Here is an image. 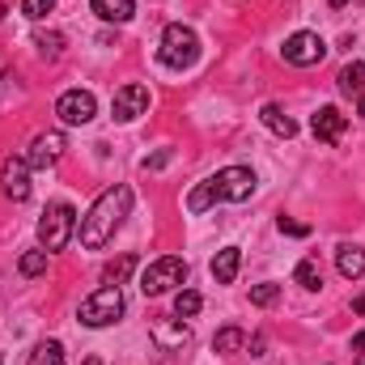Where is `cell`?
<instances>
[{"label": "cell", "instance_id": "21", "mask_svg": "<svg viewBox=\"0 0 365 365\" xmlns=\"http://www.w3.org/2000/svg\"><path fill=\"white\" fill-rule=\"evenodd\" d=\"M293 280L302 284V289H323V268H319V259H302L297 268H293Z\"/></svg>", "mask_w": 365, "mask_h": 365}, {"label": "cell", "instance_id": "23", "mask_svg": "<svg viewBox=\"0 0 365 365\" xmlns=\"http://www.w3.org/2000/svg\"><path fill=\"white\" fill-rule=\"evenodd\" d=\"M34 47H38V56L56 60V56L64 51V34H60V30H38V34H34Z\"/></svg>", "mask_w": 365, "mask_h": 365}, {"label": "cell", "instance_id": "14", "mask_svg": "<svg viewBox=\"0 0 365 365\" xmlns=\"http://www.w3.org/2000/svg\"><path fill=\"white\" fill-rule=\"evenodd\" d=\"M336 268H340L344 280H361L365 276V247H357V242H340V247H336Z\"/></svg>", "mask_w": 365, "mask_h": 365}, {"label": "cell", "instance_id": "16", "mask_svg": "<svg viewBox=\"0 0 365 365\" xmlns=\"http://www.w3.org/2000/svg\"><path fill=\"white\" fill-rule=\"evenodd\" d=\"M259 119H264V128H268V132H276L280 140H293V136H297V123L284 115V106H280V102H268V106L259 110Z\"/></svg>", "mask_w": 365, "mask_h": 365}, {"label": "cell", "instance_id": "5", "mask_svg": "<svg viewBox=\"0 0 365 365\" xmlns=\"http://www.w3.org/2000/svg\"><path fill=\"white\" fill-rule=\"evenodd\" d=\"M123 310H128V302H123L119 284H102L81 302V323L86 327H110V323L123 319Z\"/></svg>", "mask_w": 365, "mask_h": 365}, {"label": "cell", "instance_id": "4", "mask_svg": "<svg viewBox=\"0 0 365 365\" xmlns=\"http://www.w3.org/2000/svg\"><path fill=\"white\" fill-rule=\"evenodd\" d=\"M73 234H77V212H73V204H64V200L47 204V212H43V221H38V242H43V251H64Z\"/></svg>", "mask_w": 365, "mask_h": 365}, {"label": "cell", "instance_id": "34", "mask_svg": "<svg viewBox=\"0 0 365 365\" xmlns=\"http://www.w3.org/2000/svg\"><path fill=\"white\" fill-rule=\"evenodd\" d=\"M4 13H9V9H4V0H0V21H4Z\"/></svg>", "mask_w": 365, "mask_h": 365}, {"label": "cell", "instance_id": "3", "mask_svg": "<svg viewBox=\"0 0 365 365\" xmlns=\"http://www.w3.org/2000/svg\"><path fill=\"white\" fill-rule=\"evenodd\" d=\"M158 60L166 64V68H191L195 60H200V34L191 30V26H182V21H170L166 30H162V43H158Z\"/></svg>", "mask_w": 365, "mask_h": 365}, {"label": "cell", "instance_id": "33", "mask_svg": "<svg viewBox=\"0 0 365 365\" xmlns=\"http://www.w3.org/2000/svg\"><path fill=\"white\" fill-rule=\"evenodd\" d=\"M81 365H102V361H98V357H86V361H81Z\"/></svg>", "mask_w": 365, "mask_h": 365}, {"label": "cell", "instance_id": "29", "mask_svg": "<svg viewBox=\"0 0 365 365\" xmlns=\"http://www.w3.org/2000/svg\"><path fill=\"white\" fill-rule=\"evenodd\" d=\"M166 162H170V153L162 149V153H153V158H145V170H162Z\"/></svg>", "mask_w": 365, "mask_h": 365}, {"label": "cell", "instance_id": "17", "mask_svg": "<svg viewBox=\"0 0 365 365\" xmlns=\"http://www.w3.org/2000/svg\"><path fill=\"white\" fill-rule=\"evenodd\" d=\"M93 13H98L102 21L123 26V21H132V17H136V0H93Z\"/></svg>", "mask_w": 365, "mask_h": 365}, {"label": "cell", "instance_id": "9", "mask_svg": "<svg viewBox=\"0 0 365 365\" xmlns=\"http://www.w3.org/2000/svg\"><path fill=\"white\" fill-rule=\"evenodd\" d=\"M64 149H68L64 132H38L21 158H26V166H30V170H47V166H56V162L64 158Z\"/></svg>", "mask_w": 365, "mask_h": 365}, {"label": "cell", "instance_id": "10", "mask_svg": "<svg viewBox=\"0 0 365 365\" xmlns=\"http://www.w3.org/2000/svg\"><path fill=\"white\" fill-rule=\"evenodd\" d=\"M149 110V90L140 86V81H128L123 90H115V102H110V115L119 119V123H132V119H140Z\"/></svg>", "mask_w": 365, "mask_h": 365}, {"label": "cell", "instance_id": "24", "mask_svg": "<svg viewBox=\"0 0 365 365\" xmlns=\"http://www.w3.org/2000/svg\"><path fill=\"white\" fill-rule=\"evenodd\" d=\"M200 306H204V297H200L195 289H179V293H175V314H179V319H195Z\"/></svg>", "mask_w": 365, "mask_h": 365}, {"label": "cell", "instance_id": "2", "mask_svg": "<svg viewBox=\"0 0 365 365\" xmlns=\"http://www.w3.org/2000/svg\"><path fill=\"white\" fill-rule=\"evenodd\" d=\"M255 195V170L247 166H225L217 175L200 182L191 195H187V212H208L212 204H242Z\"/></svg>", "mask_w": 365, "mask_h": 365}, {"label": "cell", "instance_id": "32", "mask_svg": "<svg viewBox=\"0 0 365 365\" xmlns=\"http://www.w3.org/2000/svg\"><path fill=\"white\" fill-rule=\"evenodd\" d=\"M344 4H349V0H331V9H344Z\"/></svg>", "mask_w": 365, "mask_h": 365}, {"label": "cell", "instance_id": "27", "mask_svg": "<svg viewBox=\"0 0 365 365\" xmlns=\"http://www.w3.org/2000/svg\"><path fill=\"white\" fill-rule=\"evenodd\" d=\"M56 9V0H21V13L30 17V21H38V17H47Z\"/></svg>", "mask_w": 365, "mask_h": 365}, {"label": "cell", "instance_id": "26", "mask_svg": "<svg viewBox=\"0 0 365 365\" xmlns=\"http://www.w3.org/2000/svg\"><path fill=\"white\" fill-rule=\"evenodd\" d=\"M276 297H280V284H272V280H264V284L251 289V302H255V306H272Z\"/></svg>", "mask_w": 365, "mask_h": 365}, {"label": "cell", "instance_id": "35", "mask_svg": "<svg viewBox=\"0 0 365 365\" xmlns=\"http://www.w3.org/2000/svg\"><path fill=\"white\" fill-rule=\"evenodd\" d=\"M361 365H365V353H361Z\"/></svg>", "mask_w": 365, "mask_h": 365}, {"label": "cell", "instance_id": "28", "mask_svg": "<svg viewBox=\"0 0 365 365\" xmlns=\"http://www.w3.org/2000/svg\"><path fill=\"white\" fill-rule=\"evenodd\" d=\"M276 230H280V234H289V238H306V234H310V225H306V221H293V217H280V221H276Z\"/></svg>", "mask_w": 365, "mask_h": 365}, {"label": "cell", "instance_id": "12", "mask_svg": "<svg viewBox=\"0 0 365 365\" xmlns=\"http://www.w3.org/2000/svg\"><path fill=\"white\" fill-rule=\"evenodd\" d=\"M149 336H153L158 349H166V353H175V349H182V344L191 340V331H187V323H182L179 314H158V319L149 323Z\"/></svg>", "mask_w": 365, "mask_h": 365}, {"label": "cell", "instance_id": "20", "mask_svg": "<svg viewBox=\"0 0 365 365\" xmlns=\"http://www.w3.org/2000/svg\"><path fill=\"white\" fill-rule=\"evenodd\" d=\"M132 268H136V255H132V251L119 255V259H110V264L102 268V284H123V280L132 276Z\"/></svg>", "mask_w": 365, "mask_h": 365}, {"label": "cell", "instance_id": "30", "mask_svg": "<svg viewBox=\"0 0 365 365\" xmlns=\"http://www.w3.org/2000/svg\"><path fill=\"white\" fill-rule=\"evenodd\" d=\"M353 349H357V353H365V331H357V336H353Z\"/></svg>", "mask_w": 365, "mask_h": 365}, {"label": "cell", "instance_id": "19", "mask_svg": "<svg viewBox=\"0 0 365 365\" xmlns=\"http://www.w3.org/2000/svg\"><path fill=\"white\" fill-rule=\"evenodd\" d=\"M340 93H349V98H361L365 93V64L361 60H353V64L340 68Z\"/></svg>", "mask_w": 365, "mask_h": 365}, {"label": "cell", "instance_id": "31", "mask_svg": "<svg viewBox=\"0 0 365 365\" xmlns=\"http://www.w3.org/2000/svg\"><path fill=\"white\" fill-rule=\"evenodd\" d=\"M357 110H361V115H365V93H361V98H357Z\"/></svg>", "mask_w": 365, "mask_h": 365}, {"label": "cell", "instance_id": "18", "mask_svg": "<svg viewBox=\"0 0 365 365\" xmlns=\"http://www.w3.org/2000/svg\"><path fill=\"white\" fill-rule=\"evenodd\" d=\"M247 349V331L242 327H221L217 336H212V353H221V357H234V353H242Z\"/></svg>", "mask_w": 365, "mask_h": 365}, {"label": "cell", "instance_id": "1", "mask_svg": "<svg viewBox=\"0 0 365 365\" xmlns=\"http://www.w3.org/2000/svg\"><path fill=\"white\" fill-rule=\"evenodd\" d=\"M132 200H136V195H132V187H123V182H119V187H106V191L93 200L90 212L77 221V238H81L86 251H102V247L115 238V230H119L123 217L132 212Z\"/></svg>", "mask_w": 365, "mask_h": 365}, {"label": "cell", "instance_id": "6", "mask_svg": "<svg viewBox=\"0 0 365 365\" xmlns=\"http://www.w3.org/2000/svg\"><path fill=\"white\" fill-rule=\"evenodd\" d=\"M179 284H187V259H179V255H162L140 272V293L145 297H162Z\"/></svg>", "mask_w": 365, "mask_h": 365}, {"label": "cell", "instance_id": "8", "mask_svg": "<svg viewBox=\"0 0 365 365\" xmlns=\"http://www.w3.org/2000/svg\"><path fill=\"white\" fill-rule=\"evenodd\" d=\"M56 115H60V123L81 128V123H90L93 115H98V98L90 90H64L56 98Z\"/></svg>", "mask_w": 365, "mask_h": 365}, {"label": "cell", "instance_id": "7", "mask_svg": "<svg viewBox=\"0 0 365 365\" xmlns=\"http://www.w3.org/2000/svg\"><path fill=\"white\" fill-rule=\"evenodd\" d=\"M280 56H284V64H293V68H310V64H319V60L327 56V43H323L314 30H297V34L284 38Z\"/></svg>", "mask_w": 365, "mask_h": 365}, {"label": "cell", "instance_id": "13", "mask_svg": "<svg viewBox=\"0 0 365 365\" xmlns=\"http://www.w3.org/2000/svg\"><path fill=\"white\" fill-rule=\"evenodd\" d=\"M344 128H349V115H344L340 106H319L314 119H310V132H314L323 145H336V140L344 136Z\"/></svg>", "mask_w": 365, "mask_h": 365}, {"label": "cell", "instance_id": "11", "mask_svg": "<svg viewBox=\"0 0 365 365\" xmlns=\"http://www.w3.org/2000/svg\"><path fill=\"white\" fill-rule=\"evenodd\" d=\"M0 191L13 204L30 200V166H26V158H4V166H0Z\"/></svg>", "mask_w": 365, "mask_h": 365}, {"label": "cell", "instance_id": "25", "mask_svg": "<svg viewBox=\"0 0 365 365\" xmlns=\"http://www.w3.org/2000/svg\"><path fill=\"white\" fill-rule=\"evenodd\" d=\"M47 259H51V251H26V255L17 259V272L21 276H43L47 272Z\"/></svg>", "mask_w": 365, "mask_h": 365}, {"label": "cell", "instance_id": "15", "mask_svg": "<svg viewBox=\"0 0 365 365\" xmlns=\"http://www.w3.org/2000/svg\"><path fill=\"white\" fill-rule=\"evenodd\" d=\"M238 264H242V251H238V247H221V251L212 255V280H217V284H234Z\"/></svg>", "mask_w": 365, "mask_h": 365}, {"label": "cell", "instance_id": "22", "mask_svg": "<svg viewBox=\"0 0 365 365\" xmlns=\"http://www.w3.org/2000/svg\"><path fill=\"white\" fill-rule=\"evenodd\" d=\"M26 365H64V344H60V340H43V344L30 353Z\"/></svg>", "mask_w": 365, "mask_h": 365}]
</instances>
